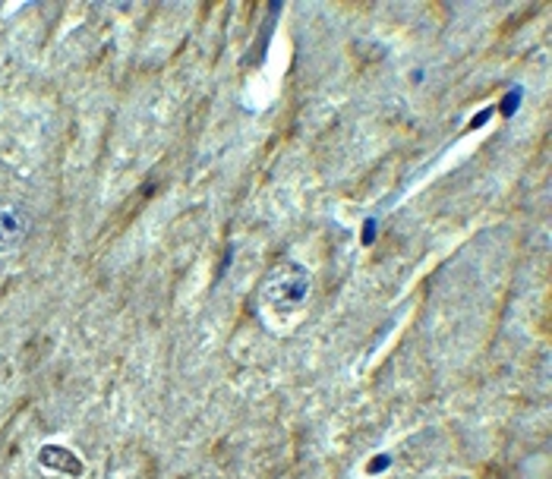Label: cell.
<instances>
[{
    "mask_svg": "<svg viewBox=\"0 0 552 479\" xmlns=\"http://www.w3.org/2000/svg\"><path fill=\"white\" fill-rule=\"evenodd\" d=\"M388 467V457H376V461H369V473H376V470H385Z\"/></svg>",
    "mask_w": 552,
    "mask_h": 479,
    "instance_id": "cell-5",
    "label": "cell"
},
{
    "mask_svg": "<svg viewBox=\"0 0 552 479\" xmlns=\"http://www.w3.org/2000/svg\"><path fill=\"white\" fill-rule=\"evenodd\" d=\"M309 287H313L309 271L303 268L300 262L284 258V262H278L275 268L265 275L262 303H265V309L275 315H294V313H300L303 303L309 300Z\"/></svg>",
    "mask_w": 552,
    "mask_h": 479,
    "instance_id": "cell-1",
    "label": "cell"
},
{
    "mask_svg": "<svg viewBox=\"0 0 552 479\" xmlns=\"http://www.w3.org/2000/svg\"><path fill=\"white\" fill-rule=\"evenodd\" d=\"M38 464L51 473H60V476H82V461L73 454L70 448L63 445H44L38 451Z\"/></svg>",
    "mask_w": 552,
    "mask_h": 479,
    "instance_id": "cell-3",
    "label": "cell"
},
{
    "mask_svg": "<svg viewBox=\"0 0 552 479\" xmlns=\"http://www.w3.org/2000/svg\"><path fill=\"white\" fill-rule=\"evenodd\" d=\"M29 234V211L16 199H0V252L16 249Z\"/></svg>",
    "mask_w": 552,
    "mask_h": 479,
    "instance_id": "cell-2",
    "label": "cell"
},
{
    "mask_svg": "<svg viewBox=\"0 0 552 479\" xmlns=\"http://www.w3.org/2000/svg\"><path fill=\"white\" fill-rule=\"evenodd\" d=\"M376 237V221H366V230H363V243H373Z\"/></svg>",
    "mask_w": 552,
    "mask_h": 479,
    "instance_id": "cell-6",
    "label": "cell"
},
{
    "mask_svg": "<svg viewBox=\"0 0 552 479\" xmlns=\"http://www.w3.org/2000/svg\"><path fill=\"white\" fill-rule=\"evenodd\" d=\"M518 105H521V88H515V92L502 101V114H505V117H511V114L518 111Z\"/></svg>",
    "mask_w": 552,
    "mask_h": 479,
    "instance_id": "cell-4",
    "label": "cell"
}]
</instances>
